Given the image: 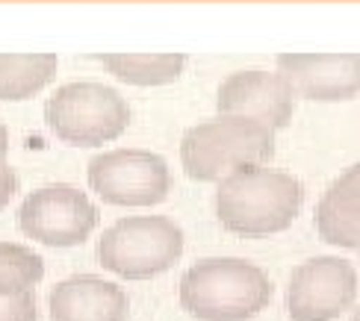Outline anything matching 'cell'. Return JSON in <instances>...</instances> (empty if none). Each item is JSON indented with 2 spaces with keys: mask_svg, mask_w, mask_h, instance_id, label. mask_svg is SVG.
<instances>
[{
  "mask_svg": "<svg viewBox=\"0 0 360 321\" xmlns=\"http://www.w3.org/2000/svg\"><path fill=\"white\" fill-rule=\"evenodd\" d=\"M302 209V183L290 171L254 165L216 186V218L228 233L263 239L290 230Z\"/></svg>",
  "mask_w": 360,
  "mask_h": 321,
  "instance_id": "1",
  "label": "cell"
},
{
  "mask_svg": "<svg viewBox=\"0 0 360 321\" xmlns=\"http://www.w3.org/2000/svg\"><path fill=\"white\" fill-rule=\"evenodd\" d=\"M180 307L195 321H248L272 301L269 274L243 256H207L184 271Z\"/></svg>",
  "mask_w": 360,
  "mask_h": 321,
  "instance_id": "2",
  "label": "cell"
},
{
  "mask_svg": "<svg viewBox=\"0 0 360 321\" xmlns=\"http://www.w3.org/2000/svg\"><path fill=\"white\" fill-rule=\"evenodd\" d=\"M275 157V130L239 115H213L180 139V162L195 183H219Z\"/></svg>",
  "mask_w": 360,
  "mask_h": 321,
  "instance_id": "3",
  "label": "cell"
},
{
  "mask_svg": "<svg viewBox=\"0 0 360 321\" xmlns=\"http://www.w3.org/2000/svg\"><path fill=\"white\" fill-rule=\"evenodd\" d=\"M186 236L166 216H130L107 227L98 242V263L122 280H154L177 266Z\"/></svg>",
  "mask_w": 360,
  "mask_h": 321,
  "instance_id": "4",
  "label": "cell"
},
{
  "mask_svg": "<svg viewBox=\"0 0 360 321\" xmlns=\"http://www.w3.org/2000/svg\"><path fill=\"white\" fill-rule=\"evenodd\" d=\"M44 124L71 148H101L127 130L130 106L107 83L74 80L59 86L44 103Z\"/></svg>",
  "mask_w": 360,
  "mask_h": 321,
  "instance_id": "5",
  "label": "cell"
},
{
  "mask_svg": "<svg viewBox=\"0 0 360 321\" xmlns=\"http://www.w3.org/2000/svg\"><path fill=\"white\" fill-rule=\"evenodd\" d=\"M86 180L110 207H154L172 192V168L154 150L118 148L89 159Z\"/></svg>",
  "mask_w": 360,
  "mask_h": 321,
  "instance_id": "6",
  "label": "cell"
},
{
  "mask_svg": "<svg viewBox=\"0 0 360 321\" xmlns=\"http://www.w3.org/2000/svg\"><path fill=\"white\" fill-rule=\"evenodd\" d=\"M95 201L77 186L53 183L30 192L18 209V230L44 248H77L98 227Z\"/></svg>",
  "mask_w": 360,
  "mask_h": 321,
  "instance_id": "7",
  "label": "cell"
},
{
  "mask_svg": "<svg viewBox=\"0 0 360 321\" xmlns=\"http://www.w3.org/2000/svg\"><path fill=\"white\" fill-rule=\"evenodd\" d=\"M357 298V271L342 256H313L302 263L287 286L292 321H337Z\"/></svg>",
  "mask_w": 360,
  "mask_h": 321,
  "instance_id": "8",
  "label": "cell"
},
{
  "mask_svg": "<svg viewBox=\"0 0 360 321\" xmlns=\"http://www.w3.org/2000/svg\"><path fill=\"white\" fill-rule=\"evenodd\" d=\"M292 103V91L278 71H236L228 74L216 91L219 115L251 118L269 130L290 127Z\"/></svg>",
  "mask_w": 360,
  "mask_h": 321,
  "instance_id": "9",
  "label": "cell"
},
{
  "mask_svg": "<svg viewBox=\"0 0 360 321\" xmlns=\"http://www.w3.org/2000/svg\"><path fill=\"white\" fill-rule=\"evenodd\" d=\"M278 74L292 98L352 100L360 95V53H281Z\"/></svg>",
  "mask_w": 360,
  "mask_h": 321,
  "instance_id": "10",
  "label": "cell"
},
{
  "mask_svg": "<svg viewBox=\"0 0 360 321\" xmlns=\"http://www.w3.org/2000/svg\"><path fill=\"white\" fill-rule=\"evenodd\" d=\"M51 321H127L130 298L118 283L98 274H74L48 295Z\"/></svg>",
  "mask_w": 360,
  "mask_h": 321,
  "instance_id": "11",
  "label": "cell"
},
{
  "mask_svg": "<svg viewBox=\"0 0 360 321\" xmlns=\"http://www.w3.org/2000/svg\"><path fill=\"white\" fill-rule=\"evenodd\" d=\"M101 65L130 86H169L186 68L184 53H103Z\"/></svg>",
  "mask_w": 360,
  "mask_h": 321,
  "instance_id": "12",
  "label": "cell"
},
{
  "mask_svg": "<svg viewBox=\"0 0 360 321\" xmlns=\"http://www.w3.org/2000/svg\"><path fill=\"white\" fill-rule=\"evenodd\" d=\"M53 53H0V100H27L53 83Z\"/></svg>",
  "mask_w": 360,
  "mask_h": 321,
  "instance_id": "13",
  "label": "cell"
},
{
  "mask_svg": "<svg viewBox=\"0 0 360 321\" xmlns=\"http://www.w3.org/2000/svg\"><path fill=\"white\" fill-rule=\"evenodd\" d=\"M316 230H319V239L334 244V248H360V224L352 221L346 212H342L328 192L319 197L316 204Z\"/></svg>",
  "mask_w": 360,
  "mask_h": 321,
  "instance_id": "14",
  "label": "cell"
},
{
  "mask_svg": "<svg viewBox=\"0 0 360 321\" xmlns=\"http://www.w3.org/2000/svg\"><path fill=\"white\" fill-rule=\"evenodd\" d=\"M0 274L6 277H15L27 286H39L44 277V259L24 248V244H15V242H0Z\"/></svg>",
  "mask_w": 360,
  "mask_h": 321,
  "instance_id": "15",
  "label": "cell"
},
{
  "mask_svg": "<svg viewBox=\"0 0 360 321\" xmlns=\"http://www.w3.org/2000/svg\"><path fill=\"white\" fill-rule=\"evenodd\" d=\"M0 321H39L33 286L0 274Z\"/></svg>",
  "mask_w": 360,
  "mask_h": 321,
  "instance_id": "16",
  "label": "cell"
},
{
  "mask_svg": "<svg viewBox=\"0 0 360 321\" xmlns=\"http://www.w3.org/2000/svg\"><path fill=\"white\" fill-rule=\"evenodd\" d=\"M328 197L346 212L352 221L360 224V162L346 168L331 186H328Z\"/></svg>",
  "mask_w": 360,
  "mask_h": 321,
  "instance_id": "17",
  "label": "cell"
},
{
  "mask_svg": "<svg viewBox=\"0 0 360 321\" xmlns=\"http://www.w3.org/2000/svg\"><path fill=\"white\" fill-rule=\"evenodd\" d=\"M15 192H18V174H15V168L6 162V157H0V212L9 207Z\"/></svg>",
  "mask_w": 360,
  "mask_h": 321,
  "instance_id": "18",
  "label": "cell"
},
{
  "mask_svg": "<svg viewBox=\"0 0 360 321\" xmlns=\"http://www.w3.org/2000/svg\"><path fill=\"white\" fill-rule=\"evenodd\" d=\"M6 150H9V133L4 127V121H0V157H6Z\"/></svg>",
  "mask_w": 360,
  "mask_h": 321,
  "instance_id": "19",
  "label": "cell"
},
{
  "mask_svg": "<svg viewBox=\"0 0 360 321\" xmlns=\"http://www.w3.org/2000/svg\"><path fill=\"white\" fill-rule=\"evenodd\" d=\"M352 321H360V307H357V313L352 315Z\"/></svg>",
  "mask_w": 360,
  "mask_h": 321,
  "instance_id": "20",
  "label": "cell"
},
{
  "mask_svg": "<svg viewBox=\"0 0 360 321\" xmlns=\"http://www.w3.org/2000/svg\"><path fill=\"white\" fill-rule=\"evenodd\" d=\"M357 251H360V248H357Z\"/></svg>",
  "mask_w": 360,
  "mask_h": 321,
  "instance_id": "21",
  "label": "cell"
}]
</instances>
